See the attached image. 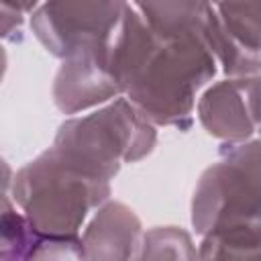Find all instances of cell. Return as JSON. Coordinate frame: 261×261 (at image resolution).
Returning <instances> with one entry per match:
<instances>
[{
  "mask_svg": "<svg viewBox=\"0 0 261 261\" xmlns=\"http://www.w3.org/2000/svg\"><path fill=\"white\" fill-rule=\"evenodd\" d=\"M110 59L120 94L157 126L179 130L192 126L196 94L218 71L208 51L159 35L133 2L112 31Z\"/></svg>",
  "mask_w": 261,
  "mask_h": 261,
  "instance_id": "cell-1",
  "label": "cell"
},
{
  "mask_svg": "<svg viewBox=\"0 0 261 261\" xmlns=\"http://www.w3.org/2000/svg\"><path fill=\"white\" fill-rule=\"evenodd\" d=\"M110 181L69 163L53 145L12 175L10 196L45 234L77 237L88 216L110 200Z\"/></svg>",
  "mask_w": 261,
  "mask_h": 261,
  "instance_id": "cell-2",
  "label": "cell"
},
{
  "mask_svg": "<svg viewBox=\"0 0 261 261\" xmlns=\"http://www.w3.org/2000/svg\"><path fill=\"white\" fill-rule=\"evenodd\" d=\"M155 126L128 98L118 96L88 114L65 118L53 147L88 175L112 181L124 163L151 155L157 143Z\"/></svg>",
  "mask_w": 261,
  "mask_h": 261,
  "instance_id": "cell-3",
  "label": "cell"
},
{
  "mask_svg": "<svg viewBox=\"0 0 261 261\" xmlns=\"http://www.w3.org/2000/svg\"><path fill=\"white\" fill-rule=\"evenodd\" d=\"M196 234L230 226H261V137L222 143L192 196Z\"/></svg>",
  "mask_w": 261,
  "mask_h": 261,
  "instance_id": "cell-4",
  "label": "cell"
},
{
  "mask_svg": "<svg viewBox=\"0 0 261 261\" xmlns=\"http://www.w3.org/2000/svg\"><path fill=\"white\" fill-rule=\"evenodd\" d=\"M133 6L159 35L208 51L226 77L261 71V53L228 33L212 0H133Z\"/></svg>",
  "mask_w": 261,
  "mask_h": 261,
  "instance_id": "cell-5",
  "label": "cell"
},
{
  "mask_svg": "<svg viewBox=\"0 0 261 261\" xmlns=\"http://www.w3.org/2000/svg\"><path fill=\"white\" fill-rule=\"evenodd\" d=\"M128 6V0H43L31 14V31L47 53L63 59L108 37Z\"/></svg>",
  "mask_w": 261,
  "mask_h": 261,
  "instance_id": "cell-6",
  "label": "cell"
},
{
  "mask_svg": "<svg viewBox=\"0 0 261 261\" xmlns=\"http://www.w3.org/2000/svg\"><path fill=\"white\" fill-rule=\"evenodd\" d=\"M110 39L112 33L61 59L51 92L61 114L73 116L122 96L112 69Z\"/></svg>",
  "mask_w": 261,
  "mask_h": 261,
  "instance_id": "cell-7",
  "label": "cell"
},
{
  "mask_svg": "<svg viewBox=\"0 0 261 261\" xmlns=\"http://www.w3.org/2000/svg\"><path fill=\"white\" fill-rule=\"evenodd\" d=\"M251 75H237L208 86L196 102L204 130L222 143L247 141L257 133L251 104Z\"/></svg>",
  "mask_w": 261,
  "mask_h": 261,
  "instance_id": "cell-8",
  "label": "cell"
},
{
  "mask_svg": "<svg viewBox=\"0 0 261 261\" xmlns=\"http://www.w3.org/2000/svg\"><path fill=\"white\" fill-rule=\"evenodd\" d=\"M0 259H84L82 237L41 232L14 204L10 192H2Z\"/></svg>",
  "mask_w": 261,
  "mask_h": 261,
  "instance_id": "cell-9",
  "label": "cell"
},
{
  "mask_svg": "<svg viewBox=\"0 0 261 261\" xmlns=\"http://www.w3.org/2000/svg\"><path fill=\"white\" fill-rule=\"evenodd\" d=\"M84 259H139L143 224L122 202L106 200L84 226Z\"/></svg>",
  "mask_w": 261,
  "mask_h": 261,
  "instance_id": "cell-10",
  "label": "cell"
},
{
  "mask_svg": "<svg viewBox=\"0 0 261 261\" xmlns=\"http://www.w3.org/2000/svg\"><path fill=\"white\" fill-rule=\"evenodd\" d=\"M200 259H261V226H230L202 234Z\"/></svg>",
  "mask_w": 261,
  "mask_h": 261,
  "instance_id": "cell-11",
  "label": "cell"
},
{
  "mask_svg": "<svg viewBox=\"0 0 261 261\" xmlns=\"http://www.w3.org/2000/svg\"><path fill=\"white\" fill-rule=\"evenodd\" d=\"M228 33L247 49L261 53V0H212Z\"/></svg>",
  "mask_w": 261,
  "mask_h": 261,
  "instance_id": "cell-12",
  "label": "cell"
},
{
  "mask_svg": "<svg viewBox=\"0 0 261 261\" xmlns=\"http://www.w3.org/2000/svg\"><path fill=\"white\" fill-rule=\"evenodd\" d=\"M192 234L181 226H153L143 232L139 259H196Z\"/></svg>",
  "mask_w": 261,
  "mask_h": 261,
  "instance_id": "cell-13",
  "label": "cell"
},
{
  "mask_svg": "<svg viewBox=\"0 0 261 261\" xmlns=\"http://www.w3.org/2000/svg\"><path fill=\"white\" fill-rule=\"evenodd\" d=\"M251 82V104H253V118H255V126L257 133L261 137V71L249 77Z\"/></svg>",
  "mask_w": 261,
  "mask_h": 261,
  "instance_id": "cell-14",
  "label": "cell"
},
{
  "mask_svg": "<svg viewBox=\"0 0 261 261\" xmlns=\"http://www.w3.org/2000/svg\"><path fill=\"white\" fill-rule=\"evenodd\" d=\"M43 0H0L2 8H10V10H16L18 14L27 16V14H33L39 6H41Z\"/></svg>",
  "mask_w": 261,
  "mask_h": 261,
  "instance_id": "cell-15",
  "label": "cell"
}]
</instances>
